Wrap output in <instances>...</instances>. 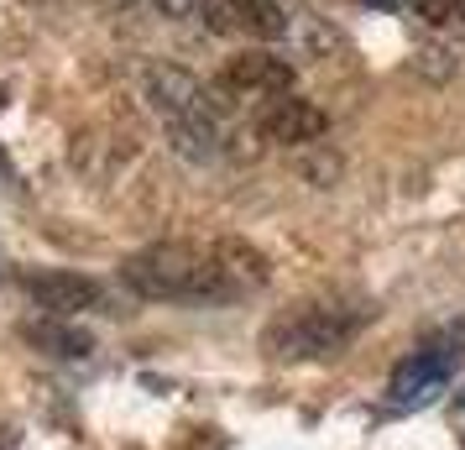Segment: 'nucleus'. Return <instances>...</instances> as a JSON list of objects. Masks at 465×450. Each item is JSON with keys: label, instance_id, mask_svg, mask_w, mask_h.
Returning a JSON list of instances; mask_svg holds the SVG:
<instances>
[{"label": "nucleus", "instance_id": "1", "mask_svg": "<svg viewBox=\"0 0 465 450\" xmlns=\"http://www.w3.org/2000/svg\"><path fill=\"white\" fill-rule=\"evenodd\" d=\"M126 288H136L142 299H231L235 288L225 283L214 252L168 241V246H147L136 257L121 262Z\"/></svg>", "mask_w": 465, "mask_h": 450}, {"label": "nucleus", "instance_id": "2", "mask_svg": "<svg viewBox=\"0 0 465 450\" xmlns=\"http://www.w3.org/2000/svg\"><path fill=\"white\" fill-rule=\"evenodd\" d=\"M345 341H351V325L335 320L330 309H303V315H288V320H277L267 330V351L288 356V362H298V356H330Z\"/></svg>", "mask_w": 465, "mask_h": 450}, {"label": "nucleus", "instance_id": "3", "mask_svg": "<svg viewBox=\"0 0 465 450\" xmlns=\"http://www.w3.org/2000/svg\"><path fill=\"white\" fill-rule=\"evenodd\" d=\"M147 100H152V110L168 121V126H178V121H204L210 115V89L199 85L193 74H183V68H173V64H163V68H147Z\"/></svg>", "mask_w": 465, "mask_h": 450}, {"label": "nucleus", "instance_id": "4", "mask_svg": "<svg viewBox=\"0 0 465 450\" xmlns=\"http://www.w3.org/2000/svg\"><path fill=\"white\" fill-rule=\"evenodd\" d=\"M26 294L43 304L47 315H79V309H94L100 283L84 278V273H64V267H53V273H32V278H26Z\"/></svg>", "mask_w": 465, "mask_h": 450}, {"label": "nucleus", "instance_id": "5", "mask_svg": "<svg viewBox=\"0 0 465 450\" xmlns=\"http://www.w3.org/2000/svg\"><path fill=\"white\" fill-rule=\"evenodd\" d=\"M204 16L214 32H256V37H282L288 22L272 0H204Z\"/></svg>", "mask_w": 465, "mask_h": 450}, {"label": "nucleus", "instance_id": "6", "mask_svg": "<svg viewBox=\"0 0 465 450\" xmlns=\"http://www.w3.org/2000/svg\"><path fill=\"white\" fill-rule=\"evenodd\" d=\"M262 131L282 142V147H309L330 131V115L314 105V100H277L267 115H262Z\"/></svg>", "mask_w": 465, "mask_h": 450}, {"label": "nucleus", "instance_id": "7", "mask_svg": "<svg viewBox=\"0 0 465 450\" xmlns=\"http://www.w3.org/2000/svg\"><path fill=\"white\" fill-rule=\"evenodd\" d=\"M225 89H252V95H288L293 89V64L272 53H241L225 64Z\"/></svg>", "mask_w": 465, "mask_h": 450}, {"label": "nucleus", "instance_id": "8", "mask_svg": "<svg viewBox=\"0 0 465 450\" xmlns=\"http://www.w3.org/2000/svg\"><path fill=\"white\" fill-rule=\"evenodd\" d=\"M210 252H214V262H220V273H225V283H231L235 294H241V288H262V283L272 278V262L262 257L252 241L225 236V241H214Z\"/></svg>", "mask_w": 465, "mask_h": 450}, {"label": "nucleus", "instance_id": "9", "mask_svg": "<svg viewBox=\"0 0 465 450\" xmlns=\"http://www.w3.org/2000/svg\"><path fill=\"white\" fill-rule=\"evenodd\" d=\"M444 372H450L444 356H408V362L392 372V398H398V404H429L444 387Z\"/></svg>", "mask_w": 465, "mask_h": 450}, {"label": "nucleus", "instance_id": "10", "mask_svg": "<svg viewBox=\"0 0 465 450\" xmlns=\"http://www.w3.org/2000/svg\"><path fill=\"white\" fill-rule=\"evenodd\" d=\"M26 341L53 356H89V345H94L84 330H68V325H26Z\"/></svg>", "mask_w": 465, "mask_h": 450}, {"label": "nucleus", "instance_id": "11", "mask_svg": "<svg viewBox=\"0 0 465 450\" xmlns=\"http://www.w3.org/2000/svg\"><path fill=\"white\" fill-rule=\"evenodd\" d=\"M298 173H303L314 189H330V184L340 178V157H335L330 147H319L314 157H303V163H298Z\"/></svg>", "mask_w": 465, "mask_h": 450}, {"label": "nucleus", "instance_id": "12", "mask_svg": "<svg viewBox=\"0 0 465 450\" xmlns=\"http://www.w3.org/2000/svg\"><path fill=\"white\" fill-rule=\"evenodd\" d=\"M413 64H419L423 79H450V74H455V58H450L444 47H423V53L413 58Z\"/></svg>", "mask_w": 465, "mask_h": 450}, {"label": "nucleus", "instance_id": "13", "mask_svg": "<svg viewBox=\"0 0 465 450\" xmlns=\"http://www.w3.org/2000/svg\"><path fill=\"white\" fill-rule=\"evenodd\" d=\"M413 16H423L429 26H440L455 16V0H413Z\"/></svg>", "mask_w": 465, "mask_h": 450}, {"label": "nucleus", "instance_id": "14", "mask_svg": "<svg viewBox=\"0 0 465 450\" xmlns=\"http://www.w3.org/2000/svg\"><path fill=\"white\" fill-rule=\"evenodd\" d=\"M444 351H450V356H465V315L444 325Z\"/></svg>", "mask_w": 465, "mask_h": 450}, {"label": "nucleus", "instance_id": "15", "mask_svg": "<svg viewBox=\"0 0 465 450\" xmlns=\"http://www.w3.org/2000/svg\"><path fill=\"white\" fill-rule=\"evenodd\" d=\"M455 11H460V22H465V0H455Z\"/></svg>", "mask_w": 465, "mask_h": 450}]
</instances>
